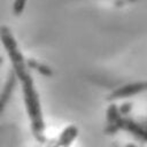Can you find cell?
Listing matches in <instances>:
<instances>
[{
  "label": "cell",
  "mask_w": 147,
  "mask_h": 147,
  "mask_svg": "<svg viewBox=\"0 0 147 147\" xmlns=\"http://www.w3.org/2000/svg\"><path fill=\"white\" fill-rule=\"evenodd\" d=\"M28 67H30V68H33V69H36V70H38L41 75H44V76H52L53 75V72H52V70L46 65V64H41V63H39V62H37L36 60H32V59H29L28 60Z\"/></svg>",
  "instance_id": "obj_6"
},
{
  "label": "cell",
  "mask_w": 147,
  "mask_h": 147,
  "mask_svg": "<svg viewBox=\"0 0 147 147\" xmlns=\"http://www.w3.org/2000/svg\"><path fill=\"white\" fill-rule=\"evenodd\" d=\"M147 90V82H139V83H133V84H127L124 85L114 92H111L108 96L109 100L114 99H122V98H127L132 96L134 94H138L140 92H144Z\"/></svg>",
  "instance_id": "obj_2"
},
{
  "label": "cell",
  "mask_w": 147,
  "mask_h": 147,
  "mask_svg": "<svg viewBox=\"0 0 147 147\" xmlns=\"http://www.w3.org/2000/svg\"><path fill=\"white\" fill-rule=\"evenodd\" d=\"M25 1L26 0H15V3H14V14L15 15H20L23 11Z\"/></svg>",
  "instance_id": "obj_7"
},
{
  "label": "cell",
  "mask_w": 147,
  "mask_h": 147,
  "mask_svg": "<svg viewBox=\"0 0 147 147\" xmlns=\"http://www.w3.org/2000/svg\"><path fill=\"white\" fill-rule=\"evenodd\" d=\"M126 147H137V146H134V145H132V144H130V145H126Z\"/></svg>",
  "instance_id": "obj_9"
},
{
  "label": "cell",
  "mask_w": 147,
  "mask_h": 147,
  "mask_svg": "<svg viewBox=\"0 0 147 147\" xmlns=\"http://www.w3.org/2000/svg\"><path fill=\"white\" fill-rule=\"evenodd\" d=\"M116 126L117 127H123L130 132H132L133 134H136L139 138H142L144 140H147V129H144L142 126L136 124L132 121L125 119V118H118L116 122Z\"/></svg>",
  "instance_id": "obj_3"
},
{
  "label": "cell",
  "mask_w": 147,
  "mask_h": 147,
  "mask_svg": "<svg viewBox=\"0 0 147 147\" xmlns=\"http://www.w3.org/2000/svg\"><path fill=\"white\" fill-rule=\"evenodd\" d=\"M130 1H134V0H130Z\"/></svg>",
  "instance_id": "obj_10"
},
{
  "label": "cell",
  "mask_w": 147,
  "mask_h": 147,
  "mask_svg": "<svg viewBox=\"0 0 147 147\" xmlns=\"http://www.w3.org/2000/svg\"><path fill=\"white\" fill-rule=\"evenodd\" d=\"M16 74L15 71H10L9 75H8V78H7V82H6V85L3 87V92L1 94V99H0V102H1V110H3L5 108V105L6 102L9 100L10 98V94L13 92V88L15 86V83H16Z\"/></svg>",
  "instance_id": "obj_4"
},
{
  "label": "cell",
  "mask_w": 147,
  "mask_h": 147,
  "mask_svg": "<svg viewBox=\"0 0 147 147\" xmlns=\"http://www.w3.org/2000/svg\"><path fill=\"white\" fill-rule=\"evenodd\" d=\"M130 109H131V103H124L123 106H121L119 113H122V114H127V113L130 111Z\"/></svg>",
  "instance_id": "obj_8"
},
{
  "label": "cell",
  "mask_w": 147,
  "mask_h": 147,
  "mask_svg": "<svg viewBox=\"0 0 147 147\" xmlns=\"http://www.w3.org/2000/svg\"><path fill=\"white\" fill-rule=\"evenodd\" d=\"M22 82V88H23V95H24V102L28 110V114L31 119L32 131L36 136V138L40 141H44V121L40 109V103L38 99V94L33 87V82L31 76L25 74L21 78H18Z\"/></svg>",
  "instance_id": "obj_1"
},
{
  "label": "cell",
  "mask_w": 147,
  "mask_h": 147,
  "mask_svg": "<svg viewBox=\"0 0 147 147\" xmlns=\"http://www.w3.org/2000/svg\"><path fill=\"white\" fill-rule=\"evenodd\" d=\"M77 136V127L76 126H68L63 132L62 134L60 136V139H59V145L62 146V147H65L68 146Z\"/></svg>",
  "instance_id": "obj_5"
}]
</instances>
